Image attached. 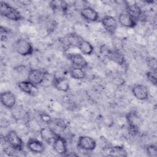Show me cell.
Instances as JSON below:
<instances>
[{
    "label": "cell",
    "instance_id": "cell-1",
    "mask_svg": "<svg viewBox=\"0 0 157 157\" xmlns=\"http://www.w3.org/2000/svg\"><path fill=\"white\" fill-rule=\"evenodd\" d=\"M0 13L1 16L13 21H18L23 18L21 13L17 9L4 1L0 2Z\"/></svg>",
    "mask_w": 157,
    "mask_h": 157
},
{
    "label": "cell",
    "instance_id": "cell-2",
    "mask_svg": "<svg viewBox=\"0 0 157 157\" xmlns=\"http://www.w3.org/2000/svg\"><path fill=\"white\" fill-rule=\"evenodd\" d=\"M13 48L18 55L26 56L31 55L34 52V48L31 42L25 38H19L13 44Z\"/></svg>",
    "mask_w": 157,
    "mask_h": 157
},
{
    "label": "cell",
    "instance_id": "cell-3",
    "mask_svg": "<svg viewBox=\"0 0 157 157\" xmlns=\"http://www.w3.org/2000/svg\"><path fill=\"white\" fill-rule=\"evenodd\" d=\"M126 119L128 125L129 133L132 136L137 134L141 123L140 118L137 113L134 110L129 112L126 115Z\"/></svg>",
    "mask_w": 157,
    "mask_h": 157
},
{
    "label": "cell",
    "instance_id": "cell-4",
    "mask_svg": "<svg viewBox=\"0 0 157 157\" xmlns=\"http://www.w3.org/2000/svg\"><path fill=\"white\" fill-rule=\"evenodd\" d=\"M4 139L5 141L12 149L18 151L23 150L24 147V142L16 131H9L6 134Z\"/></svg>",
    "mask_w": 157,
    "mask_h": 157
},
{
    "label": "cell",
    "instance_id": "cell-5",
    "mask_svg": "<svg viewBox=\"0 0 157 157\" xmlns=\"http://www.w3.org/2000/svg\"><path fill=\"white\" fill-rule=\"evenodd\" d=\"M101 52L109 59L118 65L123 66L126 62L124 55L119 51L112 50L104 46H102L101 48Z\"/></svg>",
    "mask_w": 157,
    "mask_h": 157
},
{
    "label": "cell",
    "instance_id": "cell-6",
    "mask_svg": "<svg viewBox=\"0 0 157 157\" xmlns=\"http://www.w3.org/2000/svg\"><path fill=\"white\" fill-rule=\"evenodd\" d=\"M47 72L39 69H31L27 74V80L36 86L40 85L45 80Z\"/></svg>",
    "mask_w": 157,
    "mask_h": 157
},
{
    "label": "cell",
    "instance_id": "cell-7",
    "mask_svg": "<svg viewBox=\"0 0 157 157\" xmlns=\"http://www.w3.org/2000/svg\"><path fill=\"white\" fill-rule=\"evenodd\" d=\"M77 145L78 148L82 150L91 151L96 148V142L93 138L90 136H82L78 137Z\"/></svg>",
    "mask_w": 157,
    "mask_h": 157
},
{
    "label": "cell",
    "instance_id": "cell-8",
    "mask_svg": "<svg viewBox=\"0 0 157 157\" xmlns=\"http://www.w3.org/2000/svg\"><path fill=\"white\" fill-rule=\"evenodd\" d=\"M101 22L105 30L110 34L113 35L118 28L117 20L112 15H105L101 20Z\"/></svg>",
    "mask_w": 157,
    "mask_h": 157
},
{
    "label": "cell",
    "instance_id": "cell-9",
    "mask_svg": "<svg viewBox=\"0 0 157 157\" xmlns=\"http://www.w3.org/2000/svg\"><path fill=\"white\" fill-rule=\"evenodd\" d=\"M1 104L8 109H12L15 106L17 99L15 94L10 91H4L1 93Z\"/></svg>",
    "mask_w": 157,
    "mask_h": 157
},
{
    "label": "cell",
    "instance_id": "cell-10",
    "mask_svg": "<svg viewBox=\"0 0 157 157\" xmlns=\"http://www.w3.org/2000/svg\"><path fill=\"white\" fill-rule=\"evenodd\" d=\"M53 148L55 151L60 155H66L67 152V142L61 135L58 134L55 137L53 143Z\"/></svg>",
    "mask_w": 157,
    "mask_h": 157
},
{
    "label": "cell",
    "instance_id": "cell-11",
    "mask_svg": "<svg viewBox=\"0 0 157 157\" xmlns=\"http://www.w3.org/2000/svg\"><path fill=\"white\" fill-rule=\"evenodd\" d=\"M80 14L87 21L97 22L100 20L99 13L94 9L88 6L80 10Z\"/></svg>",
    "mask_w": 157,
    "mask_h": 157
},
{
    "label": "cell",
    "instance_id": "cell-12",
    "mask_svg": "<svg viewBox=\"0 0 157 157\" xmlns=\"http://www.w3.org/2000/svg\"><path fill=\"white\" fill-rule=\"evenodd\" d=\"M131 92L138 100L144 101L148 98L149 90L147 86L142 84H136L132 86Z\"/></svg>",
    "mask_w": 157,
    "mask_h": 157
},
{
    "label": "cell",
    "instance_id": "cell-13",
    "mask_svg": "<svg viewBox=\"0 0 157 157\" xmlns=\"http://www.w3.org/2000/svg\"><path fill=\"white\" fill-rule=\"evenodd\" d=\"M26 147L30 151L36 154H41L45 150V147L43 142L34 137H30L28 140Z\"/></svg>",
    "mask_w": 157,
    "mask_h": 157
},
{
    "label": "cell",
    "instance_id": "cell-14",
    "mask_svg": "<svg viewBox=\"0 0 157 157\" xmlns=\"http://www.w3.org/2000/svg\"><path fill=\"white\" fill-rule=\"evenodd\" d=\"M18 88L23 93L31 96H34L37 94V86L28 80L20 81L17 83Z\"/></svg>",
    "mask_w": 157,
    "mask_h": 157
},
{
    "label": "cell",
    "instance_id": "cell-15",
    "mask_svg": "<svg viewBox=\"0 0 157 157\" xmlns=\"http://www.w3.org/2000/svg\"><path fill=\"white\" fill-rule=\"evenodd\" d=\"M39 134L44 142L48 144H52L58 133H56L53 128L49 126H47L40 129Z\"/></svg>",
    "mask_w": 157,
    "mask_h": 157
},
{
    "label": "cell",
    "instance_id": "cell-16",
    "mask_svg": "<svg viewBox=\"0 0 157 157\" xmlns=\"http://www.w3.org/2000/svg\"><path fill=\"white\" fill-rule=\"evenodd\" d=\"M117 21L120 26L128 28H133L137 25V21L126 12L120 13Z\"/></svg>",
    "mask_w": 157,
    "mask_h": 157
},
{
    "label": "cell",
    "instance_id": "cell-17",
    "mask_svg": "<svg viewBox=\"0 0 157 157\" xmlns=\"http://www.w3.org/2000/svg\"><path fill=\"white\" fill-rule=\"evenodd\" d=\"M54 88L62 92H67L70 88V81L66 77H54L52 80Z\"/></svg>",
    "mask_w": 157,
    "mask_h": 157
},
{
    "label": "cell",
    "instance_id": "cell-18",
    "mask_svg": "<svg viewBox=\"0 0 157 157\" xmlns=\"http://www.w3.org/2000/svg\"><path fill=\"white\" fill-rule=\"evenodd\" d=\"M125 9L126 12L131 15L137 21L142 19L144 15L142 10L137 4H129L126 2L125 5Z\"/></svg>",
    "mask_w": 157,
    "mask_h": 157
},
{
    "label": "cell",
    "instance_id": "cell-19",
    "mask_svg": "<svg viewBox=\"0 0 157 157\" xmlns=\"http://www.w3.org/2000/svg\"><path fill=\"white\" fill-rule=\"evenodd\" d=\"M67 58L72 63L74 66L85 69L88 66V62L83 56L78 53H70L67 55Z\"/></svg>",
    "mask_w": 157,
    "mask_h": 157
},
{
    "label": "cell",
    "instance_id": "cell-20",
    "mask_svg": "<svg viewBox=\"0 0 157 157\" xmlns=\"http://www.w3.org/2000/svg\"><path fill=\"white\" fill-rule=\"evenodd\" d=\"M50 8L53 12H59L63 13L67 12L69 8V4L63 0H53L49 3Z\"/></svg>",
    "mask_w": 157,
    "mask_h": 157
},
{
    "label": "cell",
    "instance_id": "cell-21",
    "mask_svg": "<svg viewBox=\"0 0 157 157\" xmlns=\"http://www.w3.org/2000/svg\"><path fill=\"white\" fill-rule=\"evenodd\" d=\"M83 55H91L94 52V47L88 40L83 39L77 47Z\"/></svg>",
    "mask_w": 157,
    "mask_h": 157
},
{
    "label": "cell",
    "instance_id": "cell-22",
    "mask_svg": "<svg viewBox=\"0 0 157 157\" xmlns=\"http://www.w3.org/2000/svg\"><path fill=\"white\" fill-rule=\"evenodd\" d=\"M83 39L75 33H71L67 35L66 40L69 46L72 47H78L79 44Z\"/></svg>",
    "mask_w": 157,
    "mask_h": 157
},
{
    "label": "cell",
    "instance_id": "cell-23",
    "mask_svg": "<svg viewBox=\"0 0 157 157\" xmlns=\"http://www.w3.org/2000/svg\"><path fill=\"white\" fill-rule=\"evenodd\" d=\"M69 74L71 77L75 80H83L86 77V72L84 71V69L72 66L70 71H69Z\"/></svg>",
    "mask_w": 157,
    "mask_h": 157
},
{
    "label": "cell",
    "instance_id": "cell-24",
    "mask_svg": "<svg viewBox=\"0 0 157 157\" xmlns=\"http://www.w3.org/2000/svg\"><path fill=\"white\" fill-rule=\"evenodd\" d=\"M109 156L126 157L128 156L126 150L123 146L115 145L112 147L109 150Z\"/></svg>",
    "mask_w": 157,
    "mask_h": 157
},
{
    "label": "cell",
    "instance_id": "cell-25",
    "mask_svg": "<svg viewBox=\"0 0 157 157\" xmlns=\"http://www.w3.org/2000/svg\"><path fill=\"white\" fill-rule=\"evenodd\" d=\"M147 155L150 157L157 156V147L155 144H148L145 147Z\"/></svg>",
    "mask_w": 157,
    "mask_h": 157
},
{
    "label": "cell",
    "instance_id": "cell-26",
    "mask_svg": "<svg viewBox=\"0 0 157 157\" xmlns=\"http://www.w3.org/2000/svg\"><path fill=\"white\" fill-rule=\"evenodd\" d=\"M146 77L147 80L150 82L152 85L156 86L157 83V78H156V72H154L152 71H148L145 73Z\"/></svg>",
    "mask_w": 157,
    "mask_h": 157
},
{
    "label": "cell",
    "instance_id": "cell-27",
    "mask_svg": "<svg viewBox=\"0 0 157 157\" xmlns=\"http://www.w3.org/2000/svg\"><path fill=\"white\" fill-rule=\"evenodd\" d=\"M147 65L150 71L156 72L157 69V61L155 57H150L147 59Z\"/></svg>",
    "mask_w": 157,
    "mask_h": 157
}]
</instances>
